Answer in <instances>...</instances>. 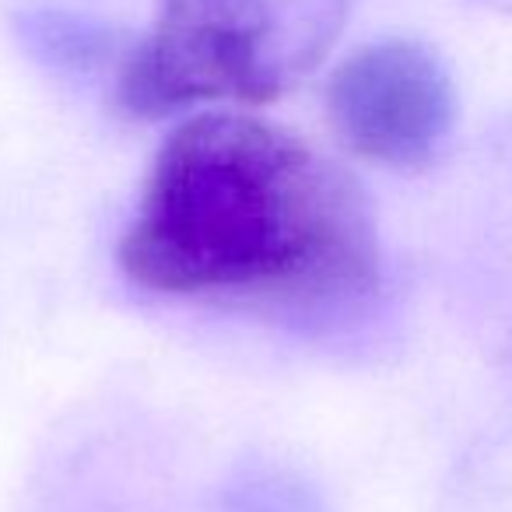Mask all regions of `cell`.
Here are the masks:
<instances>
[{"mask_svg": "<svg viewBox=\"0 0 512 512\" xmlns=\"http://www.w3.org/2000/svg\"><path fill=\"white\" fill-rule=\"evenodd\" d=\"M22 36L29 39L32 50L57 64H88L109 43V32L99 22H88L81 15L60 8H36L22 15Z\"/></svg>", "mask_w": 512, "mask_h": 512, "instance_id": "4", "label": "cell"}, {"mask_svg": "<svg viewBox=\"0 0 512 512\" xmlns=\"http://www.w3.org/2000/svg\"><path fill=\"white\" fill-rule=\"evenodd\" d=\"M327 113L355 155L418 169L453 134V78L428 46L383 39L355 50L330 74Z\"/></svg>", "mask_w": 512, "mask_h": 512, "instance_id": "3", "label": "cell"}, {"mask_svg": "<svg viewBox=\"0 0 512 512\" xmlns=\"http://www.w3.org/2000/svg\"><path fill=\"white\" fill-rule=\"evenodd\" d=\"M351 4L158 0L148 36L120 67L116 99L144 120L204 102H274L327 57Z\"/></svg>", "mask_w": 512, "mask_h": 512, "instance_id": "2", "label": "cell"}, {"mask_svg": "<svg viewBox=\"0 0 512 512\" xmlns=\"http://www.w3.org/2000/svg\"><path fill=\"white\" fill-rule=\"evenodd\" d=\"M116 260L162 295L341 302L379 285V232L358 179L299 134L200 113L158 148Z\"/></svg>", "mask_w": 512, "mask_h": 512, "instance_id": "1", "label": "cell"}]
</instances>
